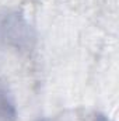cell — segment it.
I'll list each match as a JSON object with an SVG mask.
<instances>
[{"mask_svg":"<svg viewBox=\"0 0 119 121\" xmlns=\"http://www.w3.org/2000/svg\"><path fill=\"white\" fill-rule=\"evenodd\" d=\"M17 107L7 86L0 80V121H16Z\"/></svg>","mask_w":119,"mask_h":121,"instance_id":"6da1fadb","label":"cell"},{"mask_svg":"<svg viewBox=\"0 0 119 121\" xmlns=\"http://www.w3.org/2000/svg\"><path fill=\"white\" fill-rule=\"evenodd\" d=\"M94 121H109L105 116H98V117H95V120Z\"/></svg>","mask_w":119,"mask_h":121,"instance_id":"7a4b0ae2","label":"cell"}]
</instances>
